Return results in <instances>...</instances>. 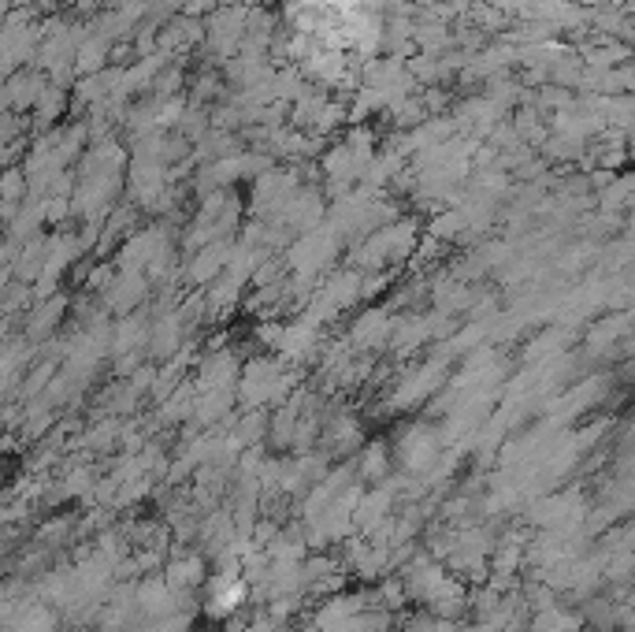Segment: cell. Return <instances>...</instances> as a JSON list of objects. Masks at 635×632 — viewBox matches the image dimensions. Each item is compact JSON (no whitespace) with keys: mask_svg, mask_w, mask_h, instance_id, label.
I'll return each instance as SVG.
<instances>
[{"mask_svg":"<svg viewBox=\"0 0 635 632\" xmlns=\"http://www.w3.org/2000/svg\"><path fill=\"white\" fill-rule=\"evenodd\" d=\"M201 577H205L201 558H179V562L168 569V580L175 588H194V584H201Z\"/></svg>","mask_w":635,"mask_h":632,"instance_id":"obj_1","label":"cell"}]
</instances>
